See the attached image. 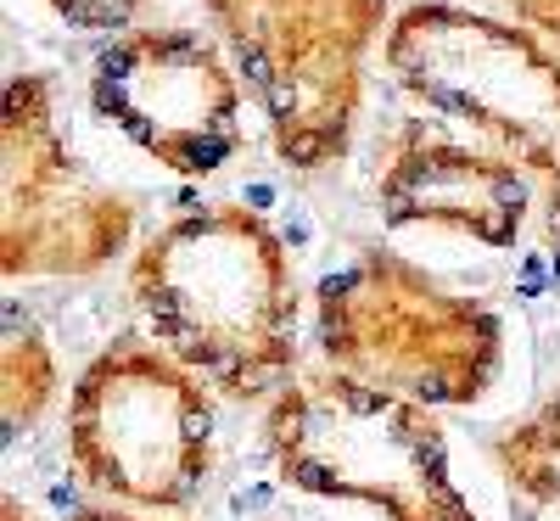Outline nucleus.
<instances>
[{"label": "nucleus", "instance_id": "f257e3e1", "mask_svg": "<svg viewBox=\"0 0 560 521\" xmlns=\"http://www.w3.org/2000/svg\"><path fill=\"white\" fill-rule=\"evenodd\" d=\"M129 292L158 348L224 398H275L298 382V275L258 213L236 202L179 213L140 247Z\"/></svg>", "mask_w": 560, "mask_h": 521}, {"label": "nucleus", "instance_id": "f03ea898", "mask_svg": "<svg viewBox=\"0 0 560 521\" xmlns=\"http://www.w3.org/2000/svg\"><path fill=\"white\" fill-rule=\"evenodd\" d=\"M280 483L314 499H353L387 521H482L459 494L443 420L342 370L298 375L264 409Z\"/></svg>", "mask_w": 560, "mask_h": 521}, {"label": "nucleus", "instance_id": "7ed1b4c3", "mask_svg": "<svg viewBox=\"0 0 560 521\" xmlns=\"http://www.w3.org/2000/svg\"><path fill=\"white\" fill-rule=\"evenodd\" d=\"M314 337L331 370L427 409L488 398L504 364V320L398 253H364L325 275Z\"/></svg>", "mask_w": 560, "mask_h": 521}, {"label": "nucleus", "instance_id": "20e7f679", "mask_svg": "<svg viewBox=\"0 0 560 521\" xmlns=\"http://www.w3.org/2000/svg\"><path fill=\"white\" fill-rule=\"evenodd\" d=\"M68 465L135 510H185L213 477V398L168 348L118 337L68 393Z\"/></svg>", "mask_w": 560, "mask_h": 521}, {"label": "nucleus", "instance_id": "39448f33", "mask_svg": "<svg viewBox=\"0 0 560 521\" xmlns=\"http://www.w3.org/2000/svg\"><path fill=\"white\" fill-rule=\"evenodd\" d=\"M213 18L258 90L280 158L298 169L337 163L382 0H213Z\"/></svg>", "mask_w": 560, "mask_h": 521}, {"label": "nucleus", "instance_id": "423d86ee", "mask_svg": "<svg viewBox=\"0 0 560 521\" xmlns=\"http://www.w3.org/2000/svg\"><path fill=\"white\" fill-rule=\"evenodd\" d=\"M393 68L427 102L504 135L549 180L560 219V68L538 45L459 12H409L393 34Z\"/></svg>", "mask_w": 560, "mask_h": 521}, {"label": "nucleus", "instance_id": "0eeeda50", "mask_svg": "<svg viewBox=\"0 0 560 521\" xmlns=\"http://www.w3.org/2000/svg\"><path fill=\"white\" fill-rule=\"evenodd\" d=\"M129 242V208L102 192L57 140L51 96L18 79L7 96V269L23 275H96Z\"/></svg>", "mask_w": 560, "mask_h": 521}, {"label": "nucleus", "instance_id": "6e6552de", "mask_svg": "<svg viewBox=\"0 0 560 521\" xmlns=\"http://www.w3.org/2000/svg\"><path fill=\"white\" fill-rule=\"evenodd\" d=\"M96 107L179 174H213L236 152V84L191 34L118 39L96 62Z\"/></svg>", "mask_w": 560, "mask_h": 521}, {"label": "nucleus", "instance_id": "1a4fd4ad", "mask_svg": "<svg viewBox=\"0 0 560 521\" xmlns=\"http://www.w3.org/2000/svg\"><path fill=\"white\" fill-rule=\"evenodd\" d=\"M382 208L393 224H454L488 247H510L527 213V185L516 169L488 158H465L454 147H409L382 185Z\"/></svg>", "mask_w": 560, "mask_h": 521}, {"label": "nucleus", "instance_id": "9d476101", "mask_svg": "<svg viewBox=\"0 0 560 521\" xmlns=\"http://www.w3.org/2000/svg\"><path fill=\"white\" fill-rule=\"evenodd\" d=\"M516 521H560V387L488 443Z\"/></svg>", "mask_w": 560, "mask_h": 521}, {"label": "nucleus", "instance_id": "9b49d317", "mask_svg": "<svg viewBox=\"0 0 560 521\" xmlns=\"http://www.w3.org/2000/svg\"><path fill=\"white\" fill-rule=\"evenodd\" d=\"M62 393V370L51 343L39 337L28 320H7V348H0V415H7V438H23L45 420V409Z\"/></svg>", "mask_w": 560, "mask_h": 521}, {"label": "nucleus", "instance_id": "f8f14e48", "mask_svg": "<svg viewBox=\"0 0 560 521\" xmlns=\"http://www.w3.org/2000/svg\"><path fill=\"white\" fill-rule=\"evenodd\" d=\"M135 7H140V0H57V12L73 18V23H84V28H113V23H124Z\"/></svg>", "mask_w": 560, "mask_h": 521}, {"label": "nucleus", "instance_id": "ddd939ff", "mask_svg": "<svg viewBox=\"0 0 560 521\" xmlns=\"http://www.w3.org/2000/svg\"><path fill=\"white\" fill-rule=\"evenodd\" d=\"M522 18H533V23H544L549 34H560V0H510Z\"/></svg>", "mask_w": 560, "mask_h": 521}, {"label": "nucleus", "instance_id": "4468645a", "mask_svg": "<svg viewBox=\"0 0 560 521\" xmlns=\"http://www.w3.org/2000/svg\"><path fill=\"white\" fill-rule=\"evenodd\" d=\"M68 521H140L135 510H113V505H90V510H73Z\"/></svg>", "mask_w": 560, "mask_h": 521}, {"label": "nucleus", "instance_id": "2eb2a0df", "mask_svg": "<svg viewBox=\"0 0 560 521\" xmlns=\"http://www.w3.org/2000/svg\"><path fill=\"white\" fill-rule=\"evenodd\" d=\"M7 521H28V510H23V505H18L12 494H7Z\"/></svg>", "mask_w": 560, "mask_h": 521}]
</instances>
